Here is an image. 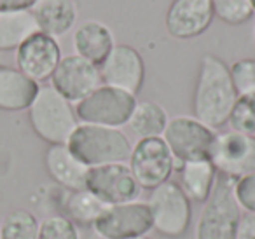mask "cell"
I'll return each instance as SVG.
<instances>
[{"label":"cell","instance_id":"6da1fadb","mask_svg":"<svg viewBox=\"0 0 255 239\" xmlns=\"http://www.w3.org/2000/svg\"><path fill=\"white\" fill-rule=\"evenodd\" d=\"M238 100L229 67L215 54H205L199 61V72L192 95V114L212 129L227 124Z\"/></svg>","mask_w":255,"mask_h":239},{"label":"cell","instance_id":"7a4b0ae2","mask_svg":"<svg viewBox=\"0 0 255 239\" xmlns=\"http://www.w3.org/2000/svg\"><path fill=\"white\" fill-rule=\"evenodd\" d=\"M67 147L88 168L126 162L131 155V141L119 127L79 124Z\"/></svg>","mask_w":255,"mask_h":239},{"label":"cell","instance_id":"3957f363","mask_svg":"<svg viewBox=\"0 0 255 239\" xmlns=\"http://www.w3.org/2000/svg\"><path fill=\"white\" fill-rule=\"evenodd\" d=\"M28 120L35 134L49 145H67L79 126L75 109L53 86H40L28 109Z\"/></svg>","mask_w":255,"mask_h":239},{"label":"cell","instance_id":"277c9868","mask_svg":"<svg viewBox=\"0 0 255 239\" xmlns=\"http://www.w3.org/2000/svg\"><path fill=\"white\" fill-rule=\"evenodd\" d=\"M233 187L234 180L219 175L212 196L203 203L194 231L196 239H234L243 213Z\"/></svg>","mask_w":255,"mask_h":239},{"label":"cell","instance_id":"5b68a950","mask_svg":"<svg viewBox=\"0 0 255 239\" xmlns=\"http://www.w3.org/2000/svg\"><path fill=\"white\" fill-rule=\"evenodd\" d=\"M147 206L152 218V231L164 238H182L192 218L191 201L177 182H164L150 190Z\"/></svg>","mask_w":255,"mask_h":239},{"label":"cell","instance_id":"8992f818","mask_svg":"<svg viewBox=\"0 0 255 239\" xmlns=\"http://www.w3.org/2000/svg\"><path fill=\"white\" fill-rule=\"evenodd\" d=\"M135 105L136 96L102 84L75 105V116L82 124L121 127L128 124Z\"/></svg>","mask_w":255,"mask_h":239},{"label":"cell","instance_id":"52a82bcc","mask_svg":"<svg viewBox=\"0 0 255 239\" xmlns=\"http://www.w3.org/2000/svg\"><path fill=\"white\" fill-rule=\"evenodd\" d=\"M215 136V129L203 124L196 117L189 116H178L170 119L163 133V140L166 141L178 166L187 161L210 159Z\"/></svg>","mask_w":255,"mask_h":239},{"label":"cell","instance_id":"ba28073f","mask_svg":"<svg viewBox=\"0 0 255 239\" xmlns=\"http://www.w3.org/2000/svg\"><path fill=\"white\" fill-rule=\"evenodd\" d=\"M129 168L142 189L152 190L171 178L177 162L163 136L142 138L131 148Z\"/></svg>","mask_w":255,"mask_h":239},{"label":"cell","instance_id":"9c48e42d","mask_svg":"<svg viewBox=\"0 0 255 239\" xmlns=\"http://www.w3.org/2000/svg\"><path fill=\"white\" fill-rule=\"evenodd\" d=\"M93 231L102 239L143 238L152 231L149 206L143 201L107 206L93 224Z\"/></svg>","mask_w":255,"mask_h":239},{"label":"cell","instance_id":"30bf717a","mask_svg":"<svg viewBox=\"0 0 255 239\" xmlns=\"http://www.w3.org/2000/svg\"><path fill=\"white\" fill-rule=\"evenodd\" d=\"M210 162L220 176L231 180L255 173V136L233 129L219 133L210 152Z\"/></svg>","mask_w":255,"mask_h":239},{"label":"cell","instance_id":"8fae6325","mask_svg":"<svg viewBox=\"0 0 255 239\" xmlns=\"http://www.w3.org/2000/svg\"><path fill=\"white\" fill-rule=\"evenodd\" d=\"M86 189L95 194L100 201L112 206L136 201L142 194L131 168L126 162H114L96 168H89Z\"/></svg>","mask_w":255,"mask_h":239},{"label":"cell","instance_id":"7c38bea8","mask_svg":"<svg viewBox=\"0 0 255 239\" xmlns=\"http://www.w3.org/2000/svg\"><path fill=\"white\" fill-rule=\"evenodd\" d=\"M102 82L100 67L77 54L61 58L54 74L51 75V86L65 100L75 105L98 89Z\"/></svg>","mask_w":255,"mask_h":239},{"label":"cell","instance_id":"4fadbf2b","mask_svg":"<svg viewBox=\"0 0 255 239\" xmlns=\"http://www.w3.org/2000/svg\"><path fill=\"white\" fill-rule=\"evenodd\" d=\"M100 74L105 86L136 96L145 81V65L135 47L116 44L107 60L100 65Z\"/></svg>","mask_w":255,"mask_h":239},{"label":"cell","instance_id":"5bb4252c","mask_svg":"<svg viewBox=\"0 0 255 239\" xmlns=\"http://www.w3.org/2000/svg\"><path fill=\"white\" fill-rule=\"evenodd\" d=\"M61 60L60 44L54 37L37 32L16 49V65L28 79L44 82L51 79Z\"/></svg>","mask_w":255,"mask_h":239},{"label":"cell","instance_id":"9a60e30c","mask_svg":"<svg viewBox=\"0 0 255 239\" xmlns=\"http://www.w3.org/2000/svg\"><path fill=\"white\" fill-rule=\"evenodd\" d=\"M213 18L212 0H173L166 12V30L175 39H194L210 28Z\"/></svg>","mask_w":255,"mask_h":239},{"label":"cell","instance_id":"2e32d148","mask_svg":"<svg viewBox=\"0 0 255 239\" xmlns=\"http://www.w3.org/2000/svg\"><path fill=\"white\" fill-rule=\"evenodd\" d=\"M44 162L49 176L58 185L72 192L86 189L89 168L68 150L67 145H49Z\"/></svg>","mask_w":255,"mask_h":239},{"label":"cell","instance_id":"e0dca14e","mask_svg":"<svg viewBox=\"0 0 255 239\" xmlns=\"http://www.w3.org/2000/svg\"><path fill=\"white\" fill-rule=\"evenodd\" d=\"M40 86L18 68L0 67V110L21 112L28 110Z\"/></svg>","mask_w":255,"mask_h":239},{"label":"cell","instance_id":"ac0fdd59","mask_svg":"<svg viewBox=\"0 0 255 239\" xmlns=\"http://www.w3.org/2000/svg\"><path fill=\"white\" fill-rule=\"evenodd\" d=\"M72 42H74L75 54L95 63L96 67H100L107 60L110 51L116 46L110 28L100 21L82 23L75 30Z\"/></svg>","mask_w":255,"mask_h":239},{"label":"cell","instance_id":"d6986e66","mask_svg":"<svg viewBox=\"0 0 255 239\" xmlns=\"http://www.w3.org/2000/svg\"><path fill=\"white\" fill-rule=\"evenodd\" d=\"M32 12L40 32L54 39L70 32L77 21V5L74 0H39Z\"/></svg>","mask_w":255,"mask_h":239},{"label":"cell","instance_id":"ffe728a7","mask_svg":"<svg viewBox=\"0 0 255 239\" xmlns=\"http://www.w3.org/2000/svg\"><path fill=\"white\" fill-rule=\"evenodd\" d=\"M180 171V189L192 203H205L215 189L219 173L215 171L210 159L187 161L178 166Z\"/></svg>","mask_w":255,"mask_h":239},{"label":"cell","instance_id":"44dd1931","mask_svg":"<svg viewBox=\"0 0 255 239\" xmlns=\"http://www.w3.org/2000/svg\"><path fill=\"white\" fill-rule=\"evenodd\" d=\"M37 32L40 30L32 11L0 12V51L18 49Z\"/></svg>","mask_w":255,"mask_h":239},{"label":"cell","instance_id":"7402d4cb","mask_svg":"<svg viewBox=\"0 0 255 239\" xmlns=\"http://www.w3.org/2000/svg\"><path fill=\"white\" fill-rule=\"evenodd\" d=\"M168 120L170 119H168L166 110L159 103L145 100V102H136L135 110L128 120V126L131 127L138 140H142V138L163 136Z\"/></svg>","mask_w":255,"mask_h":239},{"label":"cell","instance_id":"603a6c76","mask_svg":"<svg viewBox=\"0 0 255 239\" xmlns=\"http://www.w3.org/2000/svg\"><path fill=\"white\" fill-rule=\"evenodd\" d=\"M67 217L74 222L75 225H84L89 227L98 220V217L103 213V210L107 208V204L103 201H100L95 194H91L88 189L75 190L70 194L67 201Z\"/></svg>","mask_w":255,"mask_h":239},{"label":"cell","instance_id":"cb8c5ba5","mask_svg":"<svg viewBox=\"0 0 255 239\" xmlns=\"http://www.w3.org/2000/svg\"><path fill=\"white\" fill-rule=\"evenodd\" d=\"M0 239H39V220L28 210H12L2 218Z\"/></svg>","mask_w":255,"mask_h":239},{"label":"cell","instance_id":"d4e9b609","mask_svg":"<svg viewBox=\"0 0 255 239\" xmlns=\"http://www.w3.org/2000/svg\"><path fill=\"white\" fill-rule=\"evenodd\" d=\"M213 14L227 25H243L254 16L250 0H212Z\"/></svg>","mask_w":255,"mask_h":239},{"label":"cell","instance_id":"484cf974","mask_svg":"<svg viewBox=\"0 0 255 239\" xmlns=\"http://www.w3.org/2000/svg\"><path fill=\"white\" fill-rule=\"evenodd\" d=\"M231 129L243 134L255 136V98L254 96H240L234 103L231 116L227 119Z\"/></svg>","mask_w":255,"mask_h":239},{"label":"cell","instance_id":"4316f807","mask_svg":"<svg viewBox=\"0 0 255 239\" xmlns=\"http://www.w3.org/2000/svg\"><path fill=\"white\" fill-rule=\"evenodd\" d=\"M39 239H81V232L68 217L51 215L39 222Z\"/></svg>","mask_w":255,"mask_h":239},{"label":"cell","instance_id":"83f0119b","mask_svg":"<svg viewBox=\"0 0 255 239\" xmlns=\"http://www.w3.org/2000/svg\"><path fill=\"white\" fill-rule=\"evenodd\" d=\"M233 86L236 89L238 98L240 96H254L255 98V60L254 58H243L231 65L229 68Z\"/></svg>","mask_w":255,"mask_h":239},{"label":"cell","instance_id":"f1b7e54d","mask_svg":"<svg viewBox=\"0 0 255 239\" xmlns=\"http://www.w3.org/2000/svg\"><path fill=\"white\" fill-rule=\"evenodd\" d=\"M233 192L241 210L247 213H255V173L234 180Z\"/></svg>","mask_w":255,"mask_h":239},{"label":"cell","instance_id":"f546056e","mask_svg":"<svg viewBox=\"0 0 255 239\" xmlns=\"http://www.w3.org/2000/svg\"><path fill=\"white\" fill-rule=\"evenodd\" d=\"M234 239H255V213H243Z\"/></svg>","mask_w":255,"mask_h":239},{"label":"cell","instance_id":"4dcf8cb0","mask_svg":"<svg viewBox=\"0 0 255 239\" xmlns=\"http://www.w3.org/2000/svg\"><path fill=\"white\" fill-rule=\"evenodd\" d=\"M39 0H0V12L32 11Z\"/></svg>","mask_w":255,"mask_h":239},{"label":"cell","instance_id":"1f68e13d","mask_svg":"<svg viewBox=\"0 0 255 239\" xmlns=\"http://www.w3.org/2000/svg\"><path fill=\"white\" fill-rule=\"evenodd\" d=\"M250 4H252V9H254V14H255V0H250Z\"/></svg>","mask_w":255,"mask_h":239},{"label":"cell","instance_id":"d6a6232c","mask_svg":"<svg viewBox=\"0 0 255 239\" xmlns=\"http://www.w3.org/2000/svg\"><path fill=\"white\" fill-rule=\"evenodd\" d=\"M135 239H149V238H147V236H143V238H135Z\"/></svg>","mask_w":255,"mask_h":239}]
</instances>
